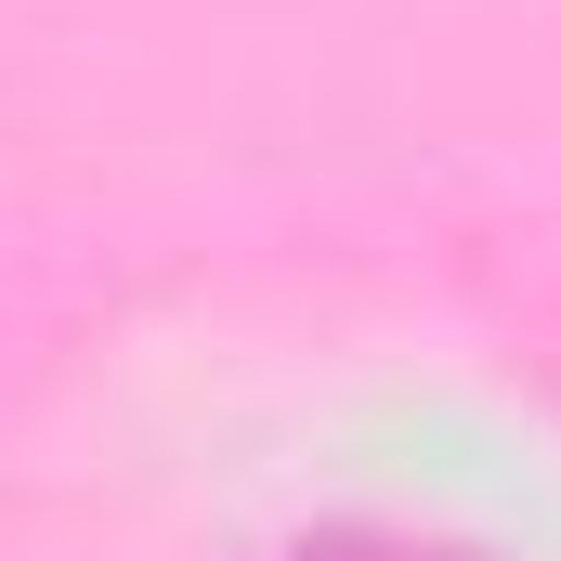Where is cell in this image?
<instances>
[{"mask_svg": "<svg viewBox=\"0 0 561 561\" xmlns=\"http://www.w3.org/2000/svg\"><path fill=\"white\" fill-rule=\"evenodd\" d=\"M287 561H470V549H431V536H313Z\"/></svg>", "mask_w": 561, "mask_h": 561, "instance_id": "obj_1", "label": "cell"}]
</instances>
